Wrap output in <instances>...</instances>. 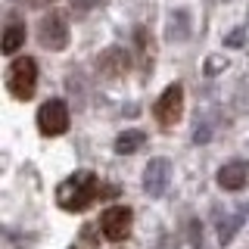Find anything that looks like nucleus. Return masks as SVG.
Returning a JSON list of instances; mask_svg holds the SVG:
<instances>
[{
    "mask_svg": "<svg viewBox=\"0 0 249 249\" xmlns=\"http://www.w3.org/2000/svg\"><path fill=\"white\" fill-rule=\"evenodd\" d=\"M100 193L115 196V187H106L103 190V184H100V178L93 175V171H75V175H69L66 181L59 184L56 202L66 209V212H84Z\"/></svg>",
    "mask_w": 249,
    "mask_h": 249,
    "instance_id": "nucleus-1",
    "label": "nucleus"
},
{
    "mask_svg": "<svg viewBox=\"0 0 249 249\" xmlns=\"http://www.w3.org/2000/svg\"><path fill=\"white\" fill-rule=\"evenodd\" d=\"M6 88L16 100H31L37 88V66L31 56H19L6 72Z\"/></svg>",
    "mask_w": 249,
    "mask_h": 249,
    "instance_id": "nucleus-2",
    "label": "nucleus"
},
{
    "mask_svg": "<svg viewBox=\"0 0 249 249\" xmlns=\"http://www.w3.org/2000/svg\"><path fill=\"white\" fill-rule=\"evenodd\" d=\"M131 224H134V212L131 206H109L100 215V228H103V237L112 240V243H122L131 233Z\"/></svg>",
    "mask_w": 249,
    "mask_h": 249,
    "instance_id": "nucleus-3",
    "label": "nucleus"
},
{
    "mask_svg": "<svg viewBox=\"0 0 249 249\" xmlns=\"http://www.w3.org/2000/svg\"><path fill=\"white\" fill-rule=\"evenodd\" d=\"M37 128L47 137H59L69 131V106L66 100H47V103L37 109Z\"/></svg>",
    "mask_w": 249,
    "mask_h": 249,
    "instance_id": "nucleus-4",
    "label": "nucleus"
},
{
    "mask_svg": "<svg viewBox=\"0 0 249 249\" xmlns=\"http://www.w3.org/2000/svg\"><path fill=\"white\" fill-rule=\"evenodd\" d=\"M181 112H184V88L181 84H168V88L162 90V97L156 100L153 115L162 128H171V124L181 119Z\"/></svg>",
    "mask_w": 249,
    "mask_h": 249,
    "instance_id": "nucleus-5",
    "label": "nucleus"
},
{
    "mask_svg": "<svg viewBox=\"0 0 249 249\" xmlns=\"http://www.w3.org/2000/svg\"><path fill=\"white\" fill-rule=\"evenodd\" d=\"M37 41H41V47H47V50H62V47L69 44V25L66 19L56 13L44 16L41 25H37Z\"/></svg>",
    "mask_w": 249,
    "mask_h": 249,
    "instance_id": "nucleus-6",
    "label": "nucleus"
},
{
    "mask_svg": "<svg viewBox=\"0 0 249 249\" xmlns=\"http://www.w3.org/2000/svg\"><path fill=\"white\" fill-rule=\"evenodd\" d=\"M171 181V162L168 159H150V165L143 168V190L150 196H162L168 190Z\"/></svg>",
    "mask_w": 249,
    "mask_h": 249,
    "instance_id": "nucleus-7",
    "label": "nucleus"
},
{
    "mask_svg": "<svg viewBox=\"0 0 249 249\" xmlns=\"http://www.w3.org/2000/svg\"><path fill=\"white\" fill-rule=\"evenodd\" d=\"M128 56H131V53L122 50V47H109V50H103L100 59H97L100 75H103V78H122L124 72H128V66H131Z\"/></svg>",
    "mask_w": 249,
    "mask_h": 249,
    "instance_id": "nucleus-8",
    "label": "nucleus"
},
{
    "mask_svg": "<svg viewBox=\"0 0 249 249\" xmlns=\"http://www.w3.org/2000/svg\"><path fill=\"white\" fill-rule=\"evenodd\" d=\"M246 181H249V165L243 159L228 162V165H221V171H218V187L221 190H240Z\"/></svg>",
    "mask_w": 249,
    "mask_h": 249,
    "instance_id": "nucleus-9",
    "label": "nucleus"
},
{
    "mask_svg": "<svg viewBox=\"0 0 249 249\" xmlns=\"http://www.w3.org/2000/svg\"><path fill=\"white\" fill-rule=\"evenodd\" d=\"M22 44H25V25H22L19 19H10V25L3 31V41H0V50H3L6 56H13Z\"/></svg>",
    "mask_w": 249,
    "mask_h": 249,
    "instance_id": "nucleus-10",
    "label": "nucleus"
},
{
    "mask_svg": "<svg viewBox=\"0 0 249 249\" xmlns=\"http://www.w3.org/2000/svg\"><path fill=\"white\" fill-rule=\"evenodd\" d=\"M143 143H146L143 131H124V134L115 137V153H119V156H131L134 150H140Z\"/></svg>",
    "mask_w": 249,
    "mask_h": 249,
    "instance_id": "nucleus-11",
    "label": "nucleus"
},
{
    "mask_svg": "<svg viewBox=\"0 0 249 249\" xmlns=\"http://www.w3.org/2000/svg\"><path fill=\"white\" fill-rule=\"evenodd\" d=\"M240 224H243V215H240V212H237V215H231L228 221H221V224H218V240H221V243H231Z\"/></svg>",
    "mask_w": 249,
    "mask_h": 249,
    "instance_id": "nucleus-12",
    "label": "nucleus"
},
{
    "mask_svg": "<svg viewBox=\"0 0 249 249\" xmlns=\"http://www.w3.org/2000/svg\"><path fill=\"white\" fill-rule=\"evenodd\" d=\"M187 16L184 13H178V16H171L168 19V41H184L187 37Z\"/></svg>",
    "mask_w": 249,
    "mask_h": 249,
    "instance_id": "nucleus-13",
    "label": "nucleus"
},
{
    "mask_svg": "<svg viewBox=\"0 0 249 249\" xmlns=\"http://www.w3.org/2000/svg\"><path fill=\"white\" fill-rule=\"evenodd\" d=\"M100 0H72V6H78V10H90V6H97Z\"/></svg>",
    "mask_w": 249,
    "mask_h": 249,
    "instance_id": "nucleus-14",
    "label": "nucleus"
},
{
    "mask_svg": "<svg viewBox=\"0 0 249 249\" xmlns=\"http://www.w3.org/2000/svg\"><path fill=\"white\" fill-rule=\"evenodd\" d=\"M19 3H25V6H35V10H41V6H50L53 0H19Z\"/></svg>",
    "mask_w": 249,
    "mask_h": 249,
    "instance_id": "nucleus-15",
    "label": "nucleus"
},
{
    "mask_svg": "<svg viewBox=\"0 0 249 249\" xmlns=\"http://www.w3.org/2000/svg\"><path fill=\"white\" fill-rule=\"evenodd\" d=\"M228 44H231V47H237V44H243V31H240V28H237V31H233V35L228 37Z\"/></svg>",
    "mask_w": 249,
    "mask_h": 249,
    "instance_id": "nucleus-16",
    "label": "nucleus"
},
{
    "mask_svg": "<svg viewBox=\"0 0 249 249\" xmlns=\"http://www.w3.org/2000/svg\"><path fill=\"white\" fill-rule=\"evenodd\" d=\"M221 66H228V59H212V62H209V72H218V69H221Z\"/></svg>",
    "mask_w": 249,
    "mask_h": 249,
    "instance_id": "nucleus-17",
    "label": "nucleus"
}]
</instances>
